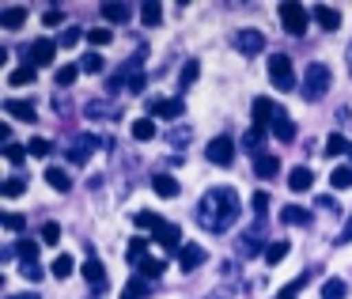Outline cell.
Instances as JSON below:
<instances>
[{
	"label": "cell",
	"mask_w": 352,
	"mask_h": 299,
	"mask_svg": "<svg viewBox=\"0 0 352 299\" xmlns=\"http://www.w3.org/2000/svg\"><path fill=\"white\" fill-rule=\"evenodd\" d=\"M8 299H42V296H34V291H23V296H8Z\"/></svg>",
	"instance_id": "56"
},
{
	"label": "cell",
	"mask_w": 352,
	"mask_h": 299,
	"mask_svg": "<svg viewBox=\"0 0 352 299\" xmlns=\"http://www.w3.org/2000/svg\"><path fill=\"white\" fill-rule=\"evenodd\" d=\"M4 228H8V231H23V216H16V212H4Z\"/></svg>",
	"instance_id": "50"
},
{
	"label": "cell",
	"mask_w": 352,
	"mask_h": 299,
	"mask_svg": "<svg viewBox=\"0 0 352 299\" xmlns=\"http://www.w3.org/2000/svg\"><path fill=\"white\" fill-rule=\"evenodd\" d=\"M23 276H27V280H42V265H38V261H31V265H23Z\"/></svg>",
	"instance_id": "52"
},
{
	"label": "cell",
	"mask_w": 352,
	"mask_h": 299,
	"mask_svg": "<svg viewBox=\"0 0 352 299\" xmlns=\"http://www.w3.org/2000/svg\"><path fill=\"white\" fill-rule=\"evenodd\" d=\"M314 23L322 27V31H337V27H341V12L337 8H329V4H314Z\"/></svg>",
	"instance_id": "13"
},
{
	"label": "cell",
	"mask_w": 352,
	"mask_h": 299,
	"mask_svg": "<svg viewBox=\"0 0 352 299\" xmlns=\"http://www.w3.org/2000/svg\"><path fill=\"white\" fill-rule=\"evenodd\" d=\"M265 208H269V197H265V193H254V212L265 216Z\"/></svg>",
	"instance_id": "53"
},
{
	"label": "cell",
	"mask_w": 352,
	"mask_h": 299,
	"mask_svg": "<svg viewBox=\"0 0 352 299\" xmlns=\"http://www.w3.org/2000/svg\"><path fill=\"white\" fill-rule=\"evenodd\" d=\"M84 38V31H80V27H65L61 31V38H57V46H65V49H72L76 46V42Z\"/></svg>",
	"instance_id": "42"
},
{
	"label": "cell",
	"mask_w": 352,
	"mask_h": 299,
	"mask_svg": "<svg viewBox=\"0 0 352 299\" xmlns=\"http://www.w3.org/2000/svg\"><path fill=\"white\" fill-rule=\"evenodd\" d=\"M311 182H314L311 167H292V170H288V186H292V193H307V190H311Z\"/></svg>",
	"instance_id": "17"
},
{
	"label": "cell",
	"mask_w": 352,
	"mask_h": 299,
	"mask_svg": "<svg viewBox=\"0 0 352 299\" xmlns=\"http://www.w3.org/2000/svg\"><path fill=\"white\" fill-rule=\"evenodd\" d=\"M276 299H292V296H288V291H280V296H276Z\"/></svg>",
	"instance_id": "59"
},
{
	"label": "cell",
	"mask_w": 352,
	"mask_h": 299,
	"mask_svg": "<svg viewBox=\"0 0 352 299\" xmlns=\"http://www.w3.org/2000/svg\"><path fill=\"white\" fill-rule=\"evenodd\" d=\"M186 114L182 99H155L152 102V118H163V122H178Z\"/></svg>",
	"instance_id": "10"
},
{
	"label": "cell",
	"mask_w": 352,
	"mask_h": 299,
	"mask_svg": "<svg viewBox=\"0 0 352 299\" xmlns=\"http://www.w3.org/2000/svg\"><path fill=\"white\" fill-rule=\"evenodd\" d=\"M307 23H311V16H307L303 4H296V0H284L280 4V27L292 34V38H299V34L307 31Z\"/></svg>",
	"instance_id": "4"
},
{
	"label": "cell",
	"mask_w": 352,
	"mask_h": 299,
	"mask_svg": "<svg viewBox=\"0 0 352 299\" xmlns=\"http://www.w3.org/2000/svg\"><path fill=\"white\" fill-rule=\"evenodd\" d=\"M80 69H84V72H99V69H102V54H84Z\"/></svg>",
	"instance_id": "48"
},
{
	"label": "cell",
	"mask_w": 352,
	"mask_h": 299,
	"mask_svg": "<svg viewBox=\"0 0 352 299\" xmlns=\"http://www.w3.org/2000/svg\"><path fill=\"white\" fill-rule=\"evenodd\" d=\"M329 186H333V190H352V167H333Z\"/></svg>",
	"instance_id": "35"
},
{
	"label": "cell",
	"mask_w": 352,
	"mask_h": 299,
	"mask_svg": "<svg viewBox=\"0 0 352 299\" xmlns=\"http://www.w3.org/2000/svg\"><path fill=\"white\" fill-rule=\"evenodd\" d=\"M273 114H276V107L265 99V95H261V99H254V125H261V129H265V122H273Z\"/></svg>",
	"instance_id": "24"
},
{
	"label": "cell",
	"mask_w": 352,
	"mask_h": 299,
	"mask_svg": "<svg viewBox=\"0 0 352 299\" xmlns=\"http://www.w3.org/2000/svg\"><path fill=\"white\" fill-rule=\"evenodd\" d=\"M280 223H288V228H311V212H307L303 205H284Z\"/></svg>",
	"instance_id": "14"
},
{
	"label": "cell",
	"mask_w": 352,
	"mask_h": 299,
	"mask_svg": "<svg viewBox=\"0 0 352 299\" xmlns=\"http://www.w3.org/2000/svg\"><path fill=\"white\" fill-rule=\"evenodd\" d=\"M167 144H175V148H186V144H190V129H186V125H175V129L167 133Z\"/></svg>",
	"instance_id": "44"
},
{
	"label": "cell",
	"mask_w": 352,
	"mask_h": 299,
	"mask_svg": "<svg viewBox=\"0 0 352 299\" xmlns=\"http://www.w3.org/2000/svg\"><path fill=\"white\" fill-rule=\"evenodd\" d=\"M349 152V140L341 137V133H333V137L326 140V155H344Z\"/></svg>",
	"instance_id": "45"
},
{
	"label": "cell",
	"mask_w": 352,
	"mask_h": 299,
	"mask_svg": "<svg viewBox=\"0 0 352 299\" xmlns=\"http://www.w3.org/2000/svg\"><path fill=\"white\" fill-rule=\"evenodd\" d=\"M102 19L107 23H129V8L125 4H102Z\"/></svg>",
	"instance_id": "31"
},
{
	"label": "cell",
	"mask_w": 352,
	"mask_h": 299,
	"mask_svg": "<svg viewBox=\"0 0 352 299\" xmlns=\"http://www.w3.org/2000/svg\"><path fill=\"white\" fill-rule=\"evenodd\" d=\"M155 133H160L155 129V118H137V122H133V137L137 140H152Z\"/></svg>",
	"instance_id": "30"
},
{
	"label": "cell",
	"mask_w": 352,
	"mask_h": 299,
	"mask_svg": "<svg viewBox=\"0 0 352 299\" xmlns=\"http://www.w3.org/2000/svg\"><path fill=\"white\" fill-rule=\"evenodd\" d=\"M95 148H99V140H95L91 133H80V137H72V144H69V163H72V167H84V163L95 155Z\"/></svg>",
	"instance_id": "8"
},
{
	"label": "cell",
	"mask_w": 352,
	"mask_h": 299,
	"mask_svg": "<svg viewBox=\"0 0 352 299\" xmlns=\"http://www.w3.org/2000/svg\"><path fill=\"white\" fill-rule=\"evenodd\" d=\"M84 276H87V284H91V288H107V269H102L99 258H87L84 261Z\"/></svg>",
	"instance_id": "19"
},
{
	"label": "cell",
	"mask_w": 352,
	"mask_h": 299,
	"mask_svg": "<svg viewBox=\"0 0 352 299\" xmlns=\"http://www.w3.org/2000/svg\"><path fill=\"white\" fill-rule=\"evenodd\" d=\"M254 175L258 178H276L280 175V159H276V155H261V159H254Z\"/></svg>",
	"instance_id": "23"
},
{
	"label": "cell",
	"mask_w": 352,
	"mask_h": 299,
	"mask_svg": "<svg viewBox=\"0 0 352 299\" xmlns=\"http://www.w3.org/2000/svg\"><path fill=\"white\" fill-rule=\"evenodd\" d=\"M208 299H231V296H228V291H216V296H208Z\"/></svg>",
	"instance_id": "57"
},
{
	"label": "cell",
	"mask_w": 352,
	"mask_h": 299,
	"mask_svg": "<svg viewBox=\"0 0 352 299\" xmlns=\"http://www.w3.org/2000/svg\"><path fill=\"white\" fill-rule=\"evenodd\" d=\"M239 250H243V254H250V258H254V254H261V250H269V246H265V243H261V231H246V235H243V239H239Z\"/></svg>",
	"instance_id": "27"
},
{
	"label": "cell",
	"mask_w": 352,
	"mask_h": 299,
	"mask_svg": "<svg viewBox=\"0 0 352 299\" xmlns=\"http://www.w3.org/2000/svg\"><path fill=\"white\" fill-rule=\"evenodd\" d=\"M4 114L19 118V122H34V118H38V110H34L31 102H23V99H8V102H4Z\"/></svg>",
	"instance_id": "18"
},
{
	"label": "cell",
	"mask_w": 352,
	"mask_h": 299,
	"mask_svg": "<svg viewBox=\"0 0 352 299\" xmlns=\"http://www.w3.org/2000/svg\"><path fill=\"white\" fill-rule=\"evenodd\" d=\"M80 72H84L80 65H65V69H57V76H54V80H57V87H72Z\"/></svg>",
	"instance_id": "37"
},
{
	"label": "cell",
	"mask_w": 352,
	"mask_h": 299,
	"mask_svg": "<svg viewBox=\"0 0 352 299\" xmlns=\"http://www.w3.org/2000/svg\"><path fill=\"white\" fill-rule=\"evenodd\" d=\"M197 72H201V61H193V57H190V61L182 65V91L193 84V80H197Z\"/></svg>",
	"instance_id": "47"
},
{
	"label": "cell",
	"mask_w": 352,
	"mask_h": 299,
	"mask_svg": "<svg viewBox=\"0 0 352 299\" xmlns=\"http://www.w3.org/2000/svg\"><path fill=\"white\" fill-rule=\"evenodd\" d=\"M269 125H273V137L280 140V144H292V140H296V122H292V118L284 114V110H276Z\"/></svg>",
	"instance_id": "12"
},
{
	"label": "cell",
	"mask_w": 352,
	"mask_h": 299,
	"mask_svg": "<svg viewBox=\"0 0 352 299\" xmlns=\"http://www.w3.org/2000/svg\"><path fill=\"white\" fill-rule=\"evenodd\" d=\"M329 84H333V72L322 61H311L303 72V80H299V95H303L307 102H322L329 95Z\"/></svg>",
	"instance_id": "2"
},
{
	"label": "cell",
	"mask_w": 352,
	"mask_h": 299,
	"mask_svg": "<svg viewBox=\"0 0 352 299\" xmlns=\"http://www.w3.org/2000/svg\"><path fill=\"white\" fill-rule=\"evenodd\" d=\"M0 23L8 27V31H19V27L27 23V8H19V4H12V8H4V16H0Z\"/></svg>",
	"instance_id": "26"
},
{
	"label": "cell",
	"mask_w": 352,
	"mask_h": 299,
	"mask_svg": "<svg viewBox=\"0 0 352 299\" xmlns=\"http://www.w3.org/2000/svg\"><path fill=\"white\" fill-rule=\"evenodd\" d=\"M269 80H273L280 91H292V87H296V69H292V57L288 54H273V57H269Z\"/></svg>",
	"instance_id": "5"
},
{
	"label": "cell",
	"mask_w": 352,
	"mask_h": 299,
	"mask_svg": "<svg viewBox=\"0 0 352 299\" xmlns=\"http://www.w3.org/2000/svg\"><path fill=\"white\" fill-rule=\"evenodd\" d=\"M84 114L91 118V122H110V118H118V110L110 107L107 99H91V102L84 107Z\"/></svg>",
	"instance_id": "15"
},
{
	"label": "cell",
	"mask_w": 352,
	"mask_h": 299,
	"mask_svg": "<svg viewBox=\"0 0 352 299\" xmlns=\"http://www.w3.org/2000/svg\"><path fill=\"white\" fill-rule=\"evenodd\" d=\"M4 155H8L12 163H23V155H27V152H23V148H16V144H4Z\"/></svg>",
	"instance_id": "51"
},
{
	"label": "cell",
	"mask_w": 352,
	"mask_h": 299,
	"mask_svg": "<svg viewBox=\"0 0 352 299\" xmlns=\"http://www.w3.org/2000/svg\"><path fill=\"white\" fill-rule=\"evenodd\" d=\"M72 269H76V261H72L69 254H61V258L54 261V276H57V280H69V276H72Z\"/></svg>",
	"instance_id": "38"
},
{
	"label": "cell",
	"mask_w": 352,
	"mask_h": 299,
	"mask_svg": "<svg viewBox=\"0 0 352 299\" xmlns=\"http://www.w3.org/2000/svg\"><path fill=\"white\" fill-rule=\"evenodd\" d=\"M322 299H349V284H344L341 276H329V280L322 284Z\"/></svg>",
	"instance_id": "25"
},
{
	"label": "cell",
	"mask_w": 352,
	"mask_h": 299,
	"mask_svg": "<svg viewBox=\"0 0 352 299\" xmlns=\"http://www.w3.org/2000/svg\"><path fill=\"white\" fill-rule=\"evenodd\" d=\"M239 212H243V201H239V193L231 190V186H212V190L197 201V208H193L197 223L205 231H212V235H223L228 228H235Z\"/></svg>",
	"instance_id": "1"
},
{
	"label": "cell",
	"mask_w": 352,
	"mask_h": 299,
	"mask_svg": "<svg viewBox=\"0 0 352 299\" xmlns=\"http://www.w3.org/2000/svg\"><path fill=\"white\" fill-rule=\"evenodd\" d=\"M50 152H54V144H50L46 137H34V140H27V155H34V159H46Z\"/></svg>",
	"instance_id": "36"
},
{
	"label": "cell",
	"mask_w": 352,
	"mask_h": 299,
	"mask_svg": "<svg viewBox=\"0 0 352 299\" xmlns=\"http://www.w3.org/2000/svg\"><path fill=\"white\" fill-rule=\"evenodd\" d=\"M42 243H46V246H57V243H61V228H57L54 220L42 223Z\"/></svg>",
	"instance_id": "43"
},
{
	"label": "cell",
	"mask_w": 352,
	"mask_h": 299,
	"mask_svg": "<svg viewBox=\"0 0 352 299\" xmlns=\"http://www.w3.org/2000/svg\"><path fill=\"white\" fill-rule=\"evenodd\" d=\"M23 193V178H12V182H4V197H19Z\"/></svg>",
	"instance_id": "49"
},
{
	"label": "cell",
	"mask_w": 352,
	"mask_h": 299,
	"mask_svg": "<svg viewBox=\"0 0 352 299\" xmlns=\"http://www.w3.org/2000/svg\"><path fill=\"white\" fill-rule=\"evenodd\" d=\"M284 258H288V243H284V239H280V243H269V250H265L269 265H276V261H284Z\"/></svg>",
	"instance_id": "40"
},
{
	"label": "cell",
	"mask_w": 352,
	"mask_h": 299,
	"mask_svg": "<svg viewBox=\"0 0 352 299\" xmlns=\"http://www.w3.org/2000/svg\"><path fill=\"white\" fill-rule=\"evenodd\" d=\"M12 254H16L19 261H23V265H31V261H38V243H34V239H19L16 246H12Z\"/></svg>",
	"instance_id": "20"
},
{
	"label": "cell",
	"mask_w": 352,
	"mask_h": 299,
	"mask_svg": "<svg viewBox=\"0 0 352 299\" xmlns=\"http://www.w3.org/2000/svg\"><path fill=\"white\" fill-rule=\"evenodd\" d=\"M231 46H235V54L254 57V54H261V49H265V34L254 31V27H246V31H235V34H231Z\"/></svg>",
	"instance_id": "6"
},
{
	"label": "cell",
	"mask_w": 352,
	"mask_h": 299,
	"mask_svg": "<svg viewBox=\"0 0 352 299\" xmlns=\"http://www.w3.org/2000/svg\"><path fill=\"white\" fill-rule=\"evenodd\" d=\"M8 80H12L16 87H27V84H34V80H38V72H34V69H16Z\"/></svg>",
	"instance_id": "46"
},
{
	"label": "cell",
	"mask_w": 352,
	"mask_h": 299,
	"mask_svg": "<svg viewBox=\"0 0 352 299\" xmlns=\"http://www.w3.org/2000/svg\"><path fill=\"white\" fill-rule=\"evenodd\" d=\"M137 273L144 276V280H155V276H163V258H144L137 265Z\"/></svg>",
	"instance_id": "33"
},
{
	"label": "cell",
	"mask_w": 352,
	"mask_h": 299,
	"mask_svg": "<svg viewBox=\"0 0 352 299\" xmlns=\"http://www.w3.org/2000/svg\"><path fill=\"white\" fill-rule=\"evenodd\" d=\"M152 190L160 193V197H178V190H182V186H178L175 175H155L152 178Z\"/></svg>",
	"instance_id": "21"
},
{
	"label": "cell",
	"mask_w": 352,
	"mask_h": 299,
	"mask_svg": "<svg viewBox=\"0 0 352 299\" xmlns=\"http://www.w3.org/2000/svg\"><path fill=\"white\" fill-rule=\"evenodd\" d=\"M205 258H208L205 246H197V243H186L182 250H178V265H182L186 273H193L197 265H205Z\"/></svg>",
	"instance_id": "11"
},
{
	"label": "cell",
	"mask_w": 352,
	"mask_h": 299,
	"mask_svg": "<svg viewBox=\"0 0 352 299\" xmlns=\"http://www.w3.org/2000/svg\"><path fill=\"white\" fill-rule=\"evenodd\" d=\"M54 54H57V42L38 38L31 49H27V61H31V65H38V69H46V65H54Z\"/></svg>",
	"instance_id": "9"
},
{
	"label": "cell",
	"mask_w": 352,
	"mask_h": 299,
	"mask_svg": "<svg viewBox=\"0 0 352 299\" xmlns=\"http://www.w3.org/2000/svg\"><path fill=\"white\" fill-rule=\"evenodd\" d=\"M205 155H208V163H216V167H231V159H235V140L231 137H212L205 144Z\"/></svg>",
	"instance_id": "7"
},
{
	"label": "cell",
	"mask_w": 352,
	"mask_h": 299,
	"mask_svg": "<svg viewBox=\"0 0 352 299\" xmlns=\"http://www.w3.org/2000/svg\"><path fill=\"white\" fill-rule=\"evenodd\" d=\"M144 250H148V243H144L140 235H137V239H129V250H125V258H129V265H140V261L148 258Z\"/></svg>",
	"instance_id": "34"
},
{
	"label": "cell",
	"mask_w": 352,
	"mask_h": 299,
	"mask_svg": "<svg viewBox=\"0 0 352 299\" xmlns=\"http://www.w3.org/2000/svg\"><path fill=\"white\" fill-rule=\"evenodd\" d=\"M110 38H114V34H110V27H95V31H87V42H91L95 49H99V46H110Z\"/></svg>",
	"instance_id": "41"
},
{
	"label": "cell",
	"mask_w": 352,
	"mask_h": 299,
	"mask_svg": "<svg viewBox=\"0 0 352 299\" xmlns=\"http://www.w3.org/2000/svg\"><path fill=\"white\" fill-rule=\"evenodd\" d=\"M261 140H265V129L261 125H254V129H246V137H243V152L246 155H254V159H261Z\"/></svg>",
	"instance_id": "16"
},
{
	"label": "cell",
	"mask_w": 352,
	"mask_h": 299,
	"mask_svg": "<svg viewBox=\"0 0 352 299\" xmlns=\"http://www.w3.org/2000/svg\"><path fill=\"white\" fill-rule=\"evenodd\" d=\"M140 61H144L140 54L133 57V61H125V65H122V72H118V76L110 80V87H114V91H118V87H125L129 95H140V91H144V72H140Z\"/></svg>",
	"instance_id": "3"
},
{
	"label": "cell",
	"mask_w": 352,
	"mask_h": 299,
	"mask_svg": "<svg viewBox=\"0 0 352 299\" xmlns=\"http://www.w3.org/2000/svg\"><path fill=\"white\" fill-rule=\"evenodd\" d=\"M349 72H352V42H349Z\"/></svg>",
	"instance_id": "58"
},
{
	"label": "cell",
	"mask_w": 352,
	"mask_h": 299,
	"mask_svg": "<svg viewBox=\"0 0 352 299\" xmlns=\"http://www.w3.org/2000/svg\"><path fill=\"white\" fill-rule=\"evenodd\" d=\"M122 299H148V280H144V276H133V280L125 284Z\"/></svg>",
	"instance_id": "32"
},
{
	"label": "cell",
	"mask_w": 352,
	"mask_h": 299,
	"mask_svg": "<svg viewBox=\"0 0 352 299\" xmlns=\"http://www.w3.org/2000/svg\"><path fill=\"white\" fill-rule=\"evenodd\" d=\"M337 243H352V216L344 220V228H341V235H337Z\"/></svg>",
	"instance_id": "55"
},
{
	"label": "cell",
	"mask_w": 352,
	"mask_h": 299,
	"mask_svg": "<svg viewBox=\"0 0 352 299\" xmlns=\"http://www.w3.org/2000/svg\"><path fill=\"white\" fill-rule=\"evenodd\" d=\"M155 239H160V243L167 246V250H182V243H178V228H175V223H163V228L155 231Z\"/></svg>",
	"instance_id": "29"
},
{
	"label": "cell",
	"mask_w": 352,
	"mask_h": 299,
	"mask_svg": "<svg viewBox=\"0 0 352 299\" xmlns=\"http://www.w3.org/2000/svg\"><path fill=\"white\" fill-rule=\"evenodd\" d=\"M133 220H137V228H148V231H160L163 223H167L163 216H155V212H137Z\"/></svg>",
	"instance_id": "39"
},
{
	"label": "cell",
	"mask_w": 352,
	"mask_h": 299,
	"mask_svg": "<svg viewBox=\"0 0 352 299\" xmlns=\"http://www.w3.org/2000/svg\"><path fill=\"white\" fill-rule=\"evenodd\" d=\"M140 23H144V27H160L163 23V8H160V4H152V0L140 4Z\"/></svg>",
	"instance_id": "28"
},
{
	"label": "cell",
	"mask_w": 352,
	"mask_h": 299,
	"mask_svg": "<svg viewBox=\"0 0 352 299\" xmlns=\"http://www.w3.org/2000/svg\"><path fill=\"white\" fill-rule=\"evenodd\" d=\"M46 182L54 186L57 193H69V190H72V175H69L65 167H50V170H46Z\"/></svg>",
	"instance_id": "22"
},
{
	"label": "cell",
	"mask_w": 352,
	"mask_h": 299,
	"mask_svg": "<svg viewBox=\"0 0 352 299\" xmlns=\"http://www.w3.org/2000/svg\"><path fill=\"white\" fill-rule=\"evenodd\" d=\"M46 23H50V27H61V23H65V16H61L57 8H50V12H46Z\"/></svg>",
	"instance_id": "54"
}]
</instances>
